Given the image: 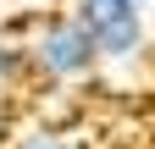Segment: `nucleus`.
<instances>
[{
	"instance_id": "f257e3e1",
	"label": "nucleus",
	"mask_w": 155,
	"mask_h": 149,
	"mask_svg": "<svg viewBox=\"0 0 155 149\" xmlns=\"http://www.w3.org/2000/svg\"><path fill=\"white\" fill-rule=\"evenodd\" d=\"M28 61H33L39 83H83L100 72V50L72 11H50V17L39 11V28L28 39Z\"/></svg>"
},
{
	"instance_id": "f03ea898",
	"label": "nucleus",
	"mask_w": 155,
	"mask_h": 149,
	"mask_svg": "<svg viewBox=\"0 0 155 149\" xmlns=\"http://www.w3.org/2000/svg\"><path fill=\"white\" fill-rule=\"evenodd\" d=\"M67 11L89 28L100 66H127L150 50V28H144V6L139 0H67Z\"/></svg>"
},
{
	"instance_id": "7ed1b4c3",
	"label": "nucleus",
	"mask_w": 155,
	"mask_h": 149,
	"mask_svg": "<svg viewBox=\"0 0 155 149\" xmlns=\"http://www.w3.org/2000/svg\"><path fill=\"white\" fill-rule=\"evenodd\" d=\"M33 78V61H28V44L17 39H0V88H17Z\"/></svg>"
},
{
	"instance_id": "20e7f679",
	"label": "nucleus",
	"mask_w": 155,
	"mask_h": 149,
	"mask_svg": "<svg viewBox=\"0 0 155 149\" xmlns=\"http://www.w3.org/2000/svg\"><path fill=\"white\" fill-rule=\"evenodd\" d=\"M6 149H78L67 133H55V127H22V133H11Z\"/></svg>"
},
{
	"instance_id": "39448f33",
	"label": "nucleus",
	"mask_w": 155,
	"mask_h": 149,
	"mask_svg": "<svg viewBox=\"0 0 155 149\" xmlns=\"http://www.w3.org/2000/svg\"><path fill=\"white\" fill-rule=\"evenodd\" d=\"M11 133H17V127H11V110H6V105H0V149H6V144H11Z\"/></svg>"
},
{
	"instance_id": "423d86ee",
	"label": "nucleus",
	"mask_w": 155,
	"mask_h": 149,
	"mask_svg": "<svg viewBox=\"0 0 155 149\" xmlns=\"http://www.w3.org/2000/svg\"><path fill=\"white\" fill-rule=\"evenodd\" d=\"M28 6H50V0H28Z\"/></svg>"
},
{
	"instance_id": "0eeeda50",
	"label": "nucleus",
	"mask_w": 155,
	"mask_h": 149,
	"mask_svg": "<svg viewBox=\"0 0 155 149\" xmlns=\"http://www.w3.org/2000/svg\"><path fill=\"white\" fill-rule=\"evenodd\" d=\"M139 6H155V0H139Z\"/></svg>"
}]
</instances>
